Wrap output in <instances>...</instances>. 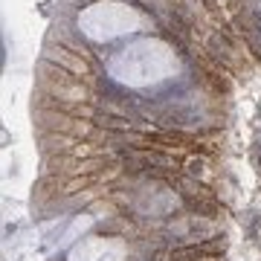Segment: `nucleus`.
<instances>
[{
  "label": "nucleus",
  "instance_id": "1",
  "mask_svg": "<svg viewBox=\"0 0 261 261\" xmlns=\"http://www.w3.org/2000/svg\"><path fill=\"white\" fill-rule=\"evenodd\" d=\"M35 119L41 128H47L49 134H67L73 140H82V137H90L96 130V125L90 119H79V116H70V113L53 111V108H38Z\"/></svg>",
  "mask_w": 261,
  "mask_h": 261
},
{
  "label": "nucleus",
  "instance_id": "2",
  "mask_svg": "<svg viewBox=\"0 0 261 261\" xmlns=\"http://www.w3.org/2000/svg\"><path fill=\"white\" fill-rule=\"evenodd\" d=\"M44 61L61 67L67 73H73L75 79H90V64H87V58H84L82 53H73L70 47H61V44L56 47V44L49 41L47 47H44Z\"/></svg>",
  "mask_w": 261,
  "mask_h": 261
}]
</instances>
